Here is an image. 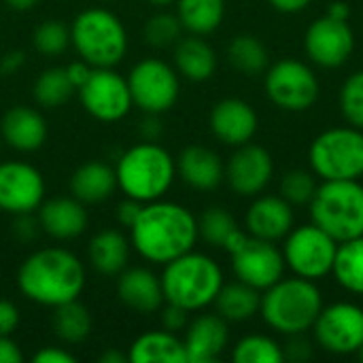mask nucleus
<instances>
[{
  "label": "nucleus",
  "mask_w": 363,
  "mask_h": 363,
  "mask_svg": "<svg viewBox=\"0 0 363 363\" xmlns=\"http://www.w3.org/2000/svg\"><path fill=\"white\" fill-rule=\"evenodd\" d=\"M198 238V219L194 213L183 204L162 198L143 204L130 228V245L136 253L160 266L194 251Z\"/></svg>",
  "instance_id": "obj_1"
},
{
  "label": "nucleus",
  "mask_w": 363,
  "mask_h": 363,
  "mask_svg": "<svg viewBox=\"0 0 363 363\" xmlns=\"http://www.w3.org/2000/svg\"><path fill=\"white\" fill-rule=\"evenodd\" d=\"M149 4H155V6H168V4H172V2H177V0H147Z\"/></svg>",
  "instance_id": "obj_55"
},
{
  "label": "nucleus",
  "mask_w": 363,
  "mask_h": 363,
  "mask_svg": "<svg viewBox=\"0 0 363 363\" xmlns=\"http://www.w3.org/2000/svg\"><path fill=\"white\" fill-rule=\"evenodd\" d=\"M115 174L125 198L147 204L168 194L177 179V160L155 140H145L119 157Z\"/></svg>",
  "instance_id": "obj_3"
},
{
  "label": "nucleus",
  "mask_w": 363,
  "mask_h": 363,
  "mask_svg": "<svg viewBox=\"0 0 363 363\" xmlns=\"http://www.w3.org/2000/svg\"><path fill=\"white\" fill-rule=\"evenodd\" d=\"M357 357H359V359H362V362H363V347H362V349H359V351H357Z\"/></svg>",
  "instance_id": "obj_56"
},
{
  "label": "nucleus",
  "mask_w": 363,
  "mask_h": 363,
  "mask_svg": "<svg viewBox=\"0 0 363 363\" xmlns=\"http://www.w3.org/2000/svg\"><path fill=\"white\" fill-rule=\"evenodd\" d=\"M40 225H38V219L34 221L32 219V213H26V215H15V221H13V234L23 240V242H30L36 238Z\"/></svg>",
  "instance_id": "obj_43"
},
{
  "label": "nucleus",
  "mask_w": 363,
  "mask_h": 363,
  "mask_svg": "<svg viewBox=\"0 0 363 363\" xmlns=\"http://www.w3.org/2000/svg\"><path fill=\"white\" fill-rule=\"evenodd\" d=\"M119 300L138 315H151L166 304L162 281L149 268H125L117 279Z\"/></svg>",
  "instance_id": "obj_23"
},
{
  "label": "nucleus",
  "mask_w": 363,
  "mask_h": 363,
  "mask_svg": "<svg viewBox=\"0 0 363 363\" xmlns=\"http://www.w3.org/2000/svg\"><path fill=\"white\" fill-rule=\"evenodd\" d=\"M332 274L342 289L363 296V236L338 242Z\"/></svg>",
  "instance_id": "obj_31"
},
{
  "label": "nucleus",
  "mask_w": 363,
  "mask_h": 363,
  "mask_svg": "<svg viewBox=\"0 0 363 363\" xmlns=\"http://www.w3.org/2000/svg\"><path fill=\"white\" fill-rule=\"evenodd\" d=\"M308 208L313 223L336 242L363 236V185L359 181H323Z\"/></svg>",
  "instance_id": "obj_7"
},
{
  "label": "nucleus",
  "mask_w": 363,
  "mask_h": 363,
  "mask_svg": "<svg viewBox=\"0 0 363 363\" xmlns=\"http://www.w3.org/2000/svg\"><path fill=\"white\" fill-rule=\"evenodd\" d=\"M183 32V26L179 21L177 15L172 13H155L145 21V40L147 45L155 47V49H166L179 43Z\"/></svg>",
  "instance_id": "obj_38"
},
{
  "label": "nucleus",
  "mask_w": 363,
  "mask_h": 363,
  "mask_svg": "<svg viewBox=\"0 0 363 363\" xmlns=\"http://www.w3.org/2000/svg\"><path fill=\"white\" fill-rule=\"evenodd\" d=\"M117 189V174L104 162H85L70 177V191L83 204H100Z\"/></svg>",
  "instance_id": "obj_25"
},
{
  "label": "nucleus",
  "mask_w": 363,
  "mask_h": 363,
  "mask_svg": "<svg viewBox=\"0 0 363 363\" xmlns=\"http://www.w3.org/2000/svg\"><path fill=\"white\" fill-rule=\"evenodd\" d=\"M287 345L283 347L285 362H308L313 357V342L304 338V334L287 336Z\"/></svg>",
  "instance_id": "obj_41"
},
{
  "label": "nucleus",
  "mask_w": 363,
  "mask_h": 363,
  "mask_svg": "<svg viewBox=\"0 0 363 363\" xmlns=\"http://www.w3.org/2000/svg\"><path fill=\"white\" fill-rule=\"evenodd\" d=\"M325 15H330V17H334V19L349 21V17H351V6H349V2H345V0H334V2H330Z\"/></svg>",
  "instance_id": "obj_51"
},
{
  "label": "nucleus",
  "mask_w": 363,
  "mask_h": 363,
  "mask_svg": "<svg viewBox=\"0 0 363 363\" xmlns=\"http://www.w3.org/2000/svg\"><path fill=\"white\" fill-rule=\"evenodd\" d=\"M140 208H143V202H136V200H132V198H125L119 206H117V213H115V217H117V221L123 225V228H132V223L136 221V217H138V213H140Z\"/></svg>",
  "instance_id": "obj_46"
},
{
  "label": "nucleus",
  "mask_w": 363,
  "mask_h": 363,
  "mask_svg": "<svg viewBox=\"0 0 363 363\" xmlns=\"http://www.w3.org/2000/svg\"><path fill=\"white\" fill-rule=\"evenodd\" d=\"M87 255L98 274L119 277L130 262V240L119 230H102L89 240Z\"/></svg>",
  "instance_id": "obj_28"
},
{
  "label": "nucleus",
  "mask_w": 363,
  "mask_h": 363,
  "mask_svg": "<svg viewBox=\"0 0 363 363\" xmlns=\"http://www.w3.org/2000/svg\"><path fill=\"white\" fill-rule=\"evenodd\" d=\"M74 91L77 89L70 83L66 68H60V66L43 70L38 74V79L34 81V87H32L34 100L43 108H60L62 104H66L72 98Z\"/></svg>",
  "instance_id": "obj_34"
},
{
  "label": "nucleus",
  "mask_w": 363,
  "mask_h": 363,
  "mask_svg": "<svg viewBox=\"0 0 363 363\" xmlns=\"http://www.w3.org/2000/svg\"><path fill=\"white\" fill-rule=\"evenodd\" d=\"M317 187L319 185L313 170L291 168L281 179V198H285L291 206H308Z\"/></svg>",
  "instance_id": "obj_37"
},
{
  "label": "nucleus",
  "mask_w": 363,
  "mask_h": 363,
  "mask_svg": "<svg viewBox=\"0 0 363 363\" xmlns=\"http://www.w3.org/2000/svg\"><path fill=\"white\" fill-rule=\"evenodd\" d=\"M87 211L81 200L70 198H53L38 206V225L45 234L55 240H72L79 238L87 228Z\"/></svg>",
  "instance_id": "obj_22"
},
{
  "label": "nucleus",
  "mask_w": 363,
  "mask_h": 363,
  "mask_svg": "<svg viewBox=\"0 0 363 363\" xmlns=\"http://www.w3.org/2000/svg\"><path fill=\"white\" fill-rule=\"evenodd\" d=\"M245 228L251 236L281 242L296 228L294 206L281 196H255L245 215Z\"/></svg>",
  "instance_id": "obj_19"
},
{
  "label": "nucleus",
  "mask_w": 363,
  "mask_h": 363,
  "mask_svg": "<svg viewBox=\"0 0 363 363\" xmlns=\"http://www.w3.org/2000/svg\"><path fill=\"white\" fill-rule=\"evenodd\" d=\"M177 174L198 191H213L225 179V164L221 157L202 145H189L177 157Z\"/></svg>",
  "instance_id": "obj_24"
},
{
  "label": "nucleus",
  "mask_w": 363,
  "mask_h": 363,
  "mask_svg": "<svg viewBox=\"0 0 363 363\" xmlns=\"http://www.w3.org/2000/svg\"><path fill=\"white\" fill-rule=\"evenodd\" d=\"M0 363H23V353L11 336H0Z\"/></svg>",
  "instance_id": "obj_47"
},
{
  "label": "nucleus",
  "mask_w": 363,
  "mask_h": 363,
  "mask_svg": "<svg viewBox=\"0 0 363 363\" xmlns=\"http://www.w3.org/2000/svg\"><path fill=\"white\" fill-rule=\"evenodd\" d=\"M70 45L91 68H115L128 53V30L108 9H85L70 26Z\"/></svg>",
  "instance_id": "obj_6"
},
{
  "label": "nucleus",
  "mask_w": 363,
  "mask_h": 363,
  "mask_svg": "<svg viewBox=\"0 0 363 363\" xmlns=\"http://www.w3.org/2000/svg\"><path fill=\"white\" fill-rule=\"evenodd\" d=\"M211 132L217 140L228 147H240L251 143L257 132L259 119L255 108L240 98H223L219 100L208 117Z\"/></svg>",
  "instance_id": "obj_18"
},
{
  "label": "nucleus",
  "mask_w": 363,
  "mask_h": 363,
  "mask_svg": "<svg viewBox=\"0 0 363 363\" xmlns=\"http://www.w3.org/2000/svg\"><path fill=\"white\" fill-rule=\"evenodd\" d=\"M174 66L187 81L204 83L217 70V53L202 36L191 34L187 38H179L174 45Z\"/></svg>",
  "instance_id": "obj_26"
},
{
  "label": "nucleus",
  "mask_w": 363,
  "mask_h": 363,
  "mask_svg": "<svg viewBox=\"0 0 363 363\" xmlns=\"http://www.w3.org/2000/svg\"><path fill=\"white\" fill-rule=\"evenodd\" d=\"M308 164L321 181H359L363 177V130L340 125L321 132L311 143Z\"/></svg>",
  "instance_id": "obj_8"
},
{
  "label": "nucleus",
  "mask_w": 363,
  "mask_h": 363,
  "mask_svg": "<svg viewBox=\"0 0 363 363\" xmlns=\"http://www.w3.org/2000/svg\"><path fill=\"white\" fill-rule=\"evenodd\" d=\"M128 359L130 363H187V351L177 334L160 330L138 336L128 351Z\"/></svg>",
  "instance_id": "obj_27"
},
{
  "label": "nucleus",
  "mask_w": 363,
  "mask_h": 363,
  "mask_svg": "<svg viewBox=\"0 0 363 363\" xmlns=\"http://www.w3.org/2000/svg\"><path fill=\"white\" fill-rule=\"evenodd\" d=\"M262 306V291L247 283H230L221 287L219 296L215 298L217 315H221L228 323H242L253 319Z\"/></svg>",
  "instance_id": "obj_29"
},
{
  "label": "nucleus",
  "mask_w": 363,
  "mask_h": 363,
  "mask_svg": "<svg viewBox=\"0 0 363 363\" xmlns=\"http://www.w3.org/2000/svg\"><path fill=\"white\" fill-rule=\"evenodd\" d=\"M228 60L238 72L247 77L262 74L264 70H268V64H270L266 45L253 34L234 36L228 45Z\"/></svg>",
  "instance_id": "obj_32"
},
{
  "label": "nucleus",
  "mask_w": 363,
  "mask_h": 363,
  "mask_svg": "<svg viewBox=\"0 0 363 363\" xmlns=\"http://www.w3.org/2000/svg\"><path fill=\"white\" fill-rule=\"evenodd\" d=\"M77 91L83 108L104 123L121 121L134 106L128 79L113 68H94L89 79Z\"/></svg>",
  "instance_id": "obj_12"
},
{
  "label": "nucleus",
  "mask_w": 363,
  "mask_h": 363,
  "mask_svg": "<svg viewBox=\"0 0 363 363\" xmlns=\"http://www.w3.org/2000/svg\"><path fill=\"white\" fill-rule=\"evenodd\" d=\"M21 66H23V53H21V51H13V53L4 55V57L0 60V70H2L4 74H13V72H17Z\"/></svg>",
  "instance_id": "obj_50"
},
{
  "label": "nucleus",
  "mask_w": 363,
  "mask_h": 363,
  "mask_svg": "<svg viewBox=\"0 0 363 363\" xmlns=\"http://www.w3.org/2000/svg\"><path fill=\"white\" fill-rule=\"evenodd\" d=\"M238 230L236 219L223 208V206H211L202 213V217L198 219V234L204 242H208L211 247H219L223 249L225 240L232 236V232Z\"/></svg>",
  "instance_id": "obj_36"
},
{
  "label": "nucleus",
  "mask_w": 363,
  "mask_h": 363,
  "mask_svg": "<svg viewBox=\"0 0 363 363\" xmlns=\"http://www.w3.org/2000/svg\"><path fill=\"white\" fill-rule=\"evenodd\" d=\"M187 325H189V313L185 308L168 304V302H166V306H162V328L164 330H168L172 334H179Z\"/></svg>",
  "instance_id": "obj_42"
},
{
  "label": "nucleus",
  "mask_w": 363,
  "mask_h": 363,
  "mask_svg": "<svg viewBox=\"0 0 363 363\" xmlns=\"http://www.w3.org/2000/svg\"><path fill=\"white\" fill-rule=\"evenodd\" d=\"M336 251L338 242L315 223L294 228L283 245L285 266L306 281H321L332 274Z\"/></svg>",
  "instance_id": "obj_9"
},
{
  "label": "nucleus",
  "mask_w": 363,
  "mask_h": 363,
  "mask_svg": "<svg viewBox=\"0 0 363 363\" xmlns=\"http://www.w3.org/2000/svg\"><path fill=\"white\" fill-rule=\"evenodd\" d=\"M355 49L353 28L330 15L315 19L304 34V51L321 68H338L349 62Z\"/></svg>",
  "instance_id": "obj_15"
},
{
  "label": "nucleus",
  "mask_w": 363,
  "mask_h": 363,
  "mask_svg": "<svg viewBox=\"0 0 363 363\" xmlns=\"http://www.w3.org/2000/svg\"><path fill=\"white\" fill-rule=\"evenodd\" d=\"M96 2H111V0H96Z\"/></svg>",
  "instance_id": "obj_57"
},
{
  "label": "nucleus",
  "mask_w": 363,
  "mask_h": 363,
  "mask_svg": "<svg viewBox=\"0 0 363 363\" xmlns=\"http://www.w3.org/2000/svg\"><path fill=\"white\" fill-rule=\"evenodd\" d=\"M47 134L49 130H47L45 117L32 106H26V104L11 106L2 115L0 136L15 151H21V153L38 151L45 145Z\"/></svg>",
  "instance_id": "obj_21"
},
{
  "label": "nucleus",
  "mask_w": 363,
  "mask_h": 363,
  "mask_svg": "<svg viewBox=\"0 0 363 363\" xmlns=\"http://www.w3.org/2000/svg\"><path fill=\"white\" fill-rule=\"evenodd\" d=\"M32 362L36 363H77V357L62 347H43L34 353Z\"/></svg>",
  "instance_id": "obj_45"
},
{
  "label": "nucleus",
  "mask_w": 363,
  "mask_h": 363,
  "mask_svg": "<svg viewBox=\"0 0 363 363\" xmlns=\"http://www.w3.org/2000/svg\"><path fill=\"white\" fill-rule=\"evenodd\" d=\"M91 70H94V68H91L85 60H79V62H72V64L66 66V74H68L70 83L74 85V89H79V87L89 79Z\"/></svg>",
  "instance_id": "obj_48"
},
{
  "label": "nucleus",
  "mask_w": 363,
  "mask_h": 363,
  "mask_svg": "<svg viewBox=\"0 0 363 363\" xmlns=\"http://www.w3.org/2000/svg\"><path fill=\"white\" fill-rule=\"evenodd\" d=\"M270 102L287 113H304L319 100L321 87L315 70L300 60H279L266 70L264 81Z\"/></svg>",
  "instance_id": "obj_10"
},
{
  "label": "nucleus",
  "mask_w": 363,
  "mask_h": 363,
  "mask_svg": "<svg viewBox=\"0 0 363 363\" xmlns=\"http://www.w3.org/2000/svg\"><path fill=\"white\" fill-rule=\"evenodd\" d=\"M274 177V160L259 145H240L225 164V181L240 198L259 196Z\"/></svg>",
  "instance_id": "obj_17"
},
{
  "label": "nucleus",
  "mask_w": 363,
  "mask_h": 363,
  "mask_svg": "<svg viewBox=\"0 0 363 363\" xmlns=\"http://www.w3.org/2000/svg\"><path fill=\"white\" fill-rule=\"evenodd\" d=\"M232 270L240 283L255 287L257 291H266L285 274V257L283 251L270 242L249 234L245 245L232 255Z\"/></svg>",
  "instance_id": "obj_14"
},
{
  "label": "nucleus",
  "mask_w": 363,
  "mask_h": 363,
  "mask_svg": "<svg viewBox=\"0 0 363 363\" xmlns=\"http://www.w3.org/2000/svg\"><path fill=\"white\" fill-rule=\"evenodd\" d=\"M270 4H272V9H277L279 13H287V15H291V13H300V11H304L313 0H268Z\"/></svg>",
  "instance_id": "obj_49"
},
{
  "label": "nucleus",
  "mask_w": 363,
  "mask_h": 363,
  "mask_svg": "<svg viewBox=\"0 0 363 363\" xmlns=\"http://www.w3.org/2000/svg\"><path fill=\"white\" fill-rule=\"evenodd\" d=\"M91 315L87 306H83L79 300L66 302L55 308L53 315V332L55 336L66 345H79L89 338L91 334Z\"/></svg>",
  "instance_id": "obj_33"
},
{
  "label": "nucleus",
  "mask_w": 363,
  "mask_h": 363,
  "mask_svg": "<svg viewBox=\"0 0 363 363\" xmlns=\"http://www.w3.org/2000/svg\"><path fill=\"white\" fill-rule=\"evenodd\" d=\"M177 17L196 36L213 34L223 23L225 0H177Z\"/></svg>",
  "instance_id": "obj_30"
},
{
  "label": "nucleus",
  "mask_w": 363,
  "mask_h": 363,
  "mask_svg": "<svg viewBox=\"0 0 363 363\" xmlns=\"http://www.w3.org/2000/svg\"><path fill=\"white\" fill-rule=\"evenodd\" d=\"M321 308L323 296L315 281L283 277L262 294L259 315L277 334L296 336L313 330Z\"/></svg>",
  "instance_id": "obj_5"
},
{
  "label": "nucleus",
  "mask_w": 363,
  "mask_h": 363,
  "mask_svg": "<svg viewBox=\"0 0 363 363\" xmlns=\"http://www.w3.org/2000/svg\"><path fill=\"white\" fill-rule=\"evenodd\" d=\"M32 40H34V47H36L38 53H43L47 57H55V55H62L68 49L70 30L60 19H47L34 30Z\"/></svg>",
  "instance_id": "obj_39"
},
{
  "label": "nucleus",
  "mask_w": 363,
  "mask_h": 363,
  "mask_svg": "<svg viewBox=\"0 0 363 363\" xmlns=\"http://www.w3.org/2000/svg\"><path fill=\"white\" fill-rule=\"evenodd\" d=\"M128 85L132 102L149 115H162L170 111L181 94L179 72L157 57L140 60L130 70Z\"/></svg>",
  "instance_id": "obj_11"
},
{
  "label": "nucleus",
  "mask_w": 363,
  "mask_h": 363,
  "mask_svg": "<svg viewBox=\"0 0 363 363\" xmlns=\"http://www.w3.org/2000/svg\"><path fill=\"white\" fill-rule=\"evenodd\" d=\"M98 362L100 363H130V359H128V355H123V353H119V351H106V353H102V355L98 357Z\"/></svg>",
  "instance_id": "obj_54"
},
{
  "label": "nucleus",
  "mask_w": 363,
  "mask_h": 363,
  "mask_svg": "<svg viewBox=\"0 0 363 363\" xmlns=\"http://www.w3.org/2000/svg\"><path fill=\"white\" fill-rule=\"evenodd\" d=\"M45 202V179L26 162H0V211L26 215Z\"/></svg>",
  "instance_id": "obj_16"
},
{
  "label": "nucleus",
  "mask_w": 363,
  "mask_h": 363,
  "mask_svg": "<svg viewBox=\"0 0 363 363\" xmlns=\"http://www.w3.org/2000/svg\"><path fill=\"white\" fill-rule=\"evenodd\" d=\"M9 9L17 11V13H26L30 9H34L38 4V0H4Z\"/></svg>",
  "instance_id": "obj_53"
},
{
  "label": "nucleus",
  "mask_w": 363,
  "mask_h": 363,
  "mask_svg": "<svg viewBox=\"0 0 363 363\" xmlns=\"http://www.w3.org/2000/svg\"><path fill=\"white\" fill-rule=\"evenodd\" d=\"M19 291L34 304L57 308L79 300L85 289V266L68 249L45 247L30 253L17 270Z\"/></svg>",
  "instance_id": "obj_2"
},
{
  "label": "nucleus",
  "mask_w": 363,
  "mask_h": 363,
  "mask_svg": "<svg viewBox=\"0 0 363 363\" xmlns=\"http://www.w3.org/2000/svg\"><path fill=\"white\" fill-rule=\"evenodd\" d=\"M160 281L168 304L196 313L215 304V298L223 287V270L213 257L189 251L168 262Z\"/></svg>",
  "instance_id": "obj_4"
},
{
  "label": "nucleus",
  "mask_w": 363,
  "mask_h": 363,
  "mask_svg": "<svg viewBox=\"0 0 363 363\" xmlns=\"http://www.w3.org/2000/svg\"><path fill=\"white\" fill-rule=\"evenodd\" d=\"M232 359L236 363H281L285 362L283 347L264 334H251L236 342L232 351Z\"/></svg>",
  "instance_id": "obj_35"
},
{
  "label": "nucleus",
  "mask_w": 363,
  "mask_h": 363,
  "mask_svg": "<svg viewBox=\"0 0 363 363\" xmlns=\"http://www.w3.org/2000/svg\"><path fill=\"white\" fill-rule=\"evenodd\" d=\"M340 113L349 125L363 130V70L353 72L340 87Z\"/></svg>",
  "instance_id": "obj_40"
},
{
  "label": "nucleus",
  "mask_w": 363,
  "mask_h": 363,
  "mask_svg": "<svg viewBox=\"0 0 363 363\" xmlns=\"http://www.w3.org/2000/svg\"><path fill=\"white\" fill-rule=\"evenodd\" d=\"M143 134H145L147 140H155L162 134V123H160L157 115H149L147 113V119L143 121Z\"/></svg>",
  "instance_id": "obj_52"
},
{
  "label": "nucleus",
  "mask_w": 363,
  "mask_h": 363,
  "mask_svg": "<svg viewBox=\"0 0 363 363\" xmlns=\"http://www.w3.org/2000/svg\"><path fill=\"white\" fill-rule=\"evenodd\" d=\"M19 325V311L13 302L0 300V336H13Z\"/></svg>",
  "instance_id": "obj_44"
},
{
  "label": "nucleus",
  "mask_w": 363,
  "mask_h": 363,
  "mask_svg": "<svg viewBox=\"0 0 363 363\" xmlns=\"http://www.w3.org/2000/svg\"><path fill=\"white\" fill-rule=\"evenodd\" d=\"M317 345L332 355H357L363 347V308L353 302L323 306L315 325Z\"/></svg>",
  "instance_id": "obj_13"
},
{
  "label": "nucleus",
  "mask_w": 363,
  "mask_h": 363,
  "mask_svg": "<svg viewBox=\"0 0 363 363\" xmlns=\"http://www.w3.org/2000/svg\"><path fill=\"white\" fill-rule=\"evenodd\" d=\"M187 363L217 362L230 345L228 321L221 315H200L185 328Z\"/></svg>",
  "instance_id": "obj_20"
}]
</instances>
